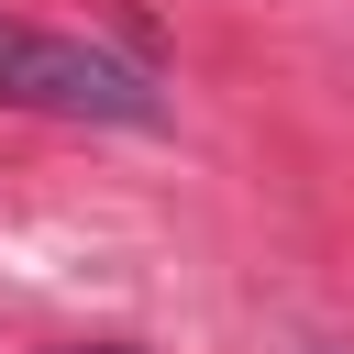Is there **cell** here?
Instances as JSON below:
<instances>
[{"label": "cell", "mask_w": 354, "mask_h": 354, "mask_svg": "<svg viewBox=\"0 0 354 354\" xmlns=\"http://www.w3.org/2000/svg\"><path fill=\"white\" fill-rule=\"evenodd\" d=\"M0 100L44 111V122H122V133L166 122V88L133 55H111L88 33H44V22H0Z\"/></svg>", "instance_id": "1"}, {"label": "cell", "mask_w": 354, "mask_h": 354, "mask_svg": "<svg viewBox=\"0 0 354 354\" xmlns=\"http://www.w3.org/2000/svg\"><path fill=\"white\" fill-rule=\"evenodd\" d=\"M55 354H133V343H55Z\"/></svg>", "instance_id": "2"}]
</instances>
